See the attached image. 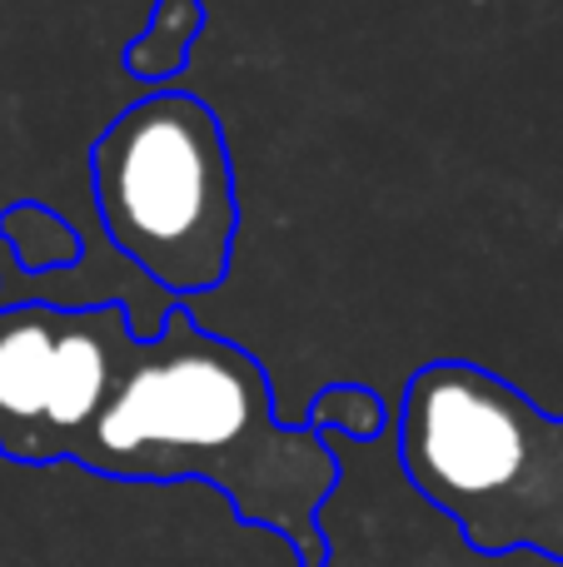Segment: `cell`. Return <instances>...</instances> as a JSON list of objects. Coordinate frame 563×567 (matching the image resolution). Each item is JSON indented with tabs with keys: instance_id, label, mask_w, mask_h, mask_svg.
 <instances>
[{
	"instance_id": "obj_2",
	"label": "cell",
	"mask_w": 563,
	"mask_h": 567,
	"mask_svg": "<svg viewBox=\"0 0 563 567\" xmlns=\"http://www.w3.org/2000/svg\"><path fill=\"white\" fill-rule=\"evenodd\" d=\"M405 478L484 558L563 563V419L504 373L434 359L405 383L395 419Z\"/></svg>"
},
{
	"instance_id": "obj_6",
	"label": "cell",
	"mask_w": 563,
	"mask_h": 567,
	"mask_svg": "<svg viewBox=\"0 0 563 567\" xmlns=\"http://www.w3.org/2000/svg\"><path fill=\"white\" fill-rule=\"evenodd\" d=\"M0 239L10 245V255L25 275H55V269H70L80 259V235L40 199H16L0 215Z\"/></svg>"
},
{
	"instance_id": "obj_1",
	"label": "cell",
	"mask_w": 563,
	"mask_h": 567,
	"mask_svg": "<svg viewBox=\"0 0 563 567\" xmlns=\"http://www.w3.org/2000/svg\"><path fill=\"white\" fill-rule=\"evenodd\" d=\"M75 468L130 483H205L239 523L285 538L295 567H329L319 508L339 488V453L285 423L265 363L170 303L155 339H130L110 403Z\"/></svg>"
},
{
	"instance_id": "obj_3",
	"label": "cell",
	"mask_w": 563,
	"mask_h": 567,
	"mask_svg": "<svg viewBox=\"0 0 563 567\" xmlns=\"http://www.w3.org/2000/svg\"><path fill=\"white\" fill-rule=\"evenodd\" d=\"M105 239L175 303L219 289L239 239V189L219 115L185 90H150L90 145Z\"/></svg>"
},
{
	"instance_id": "obj_7",
	"label": "cell",
	"mask_w": 563,
	"mask_h": 567,
	"mask_svg": "<svg viewBox=\"0 0 563 567\" xmlns=\"http://www.w3.org/2000/svg\"><path fill=\"white\" fill-rule=\"evenodd\" d=\"M299 429L329 433V439H365L375 443L389 429V403L375 389H359V383H335V389L315 393L305 413H299Z\"/></svg>"
},
{
	"instance_id": "obj_4",
	"label": "cell",
	"mask_w": 563,
	"mask_h": 567,
	"mask_svg": "<svg viewBox=\"0 0 563 567\" xmlns=\"http://www.w3.org/2000/svg\"><path fill=\"white\" fill-rule=\"evenodd\" d=\"M130 313L105 299L90 309L20 299L0 309V458L75 463L110 403L125 359Z\"/></svg>"
},
{
	"instance_id": "obj_5",
	"label": "cell",
	"mask_w": 563,
	"mask_h": 567,
	"mask_svg": "<svg viewBox=\"0 0 563 567\" xmlns=\"http://www.w3.org/2000/svg\"><path fill=\"white\" fill-rule=\"evenodd\" d=\"M199 30H205V6L199 0H155L145 30L125 45V70L135 80H145V85L165 90L185 70Z\"/></svg>"
}]
</instances>
